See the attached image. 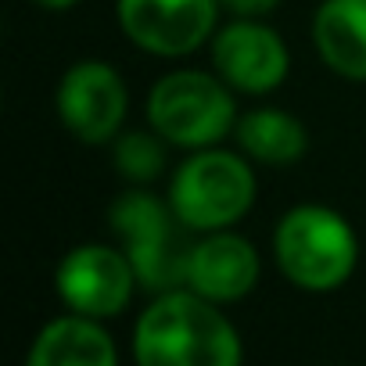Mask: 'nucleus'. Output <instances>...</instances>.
I'll list each match as a JSON object with an SVG mask.
<instances>
[{
    "mask_svg": "<svg viewBox=\"0 0 366 366\" xmlns=\"http://www.w3.org/2000/svg\"><path fill=\"white\" fill-rule=\"evenodd\" d=\"M140 284V273L126 248L86 241L61 255L54 269V291L69 305V312L90 316V320H112L119 316L133 291Z\"/></svg>",
    "mask_w": 366,
    "mask_h": 366,
    "instance_id": "obj_7",
    "label": "nucleus"
},
{
    "mask_svg": "<svg viewBox=\"0 0 366 366\" xmlns=\"http://www.w3.org/2000/svg\"><path fill=\"white\" fill-rule=\"evenodd\" d=\"M237 151H244L255 165H295L309 151V129L305 122L287 108H252L234 126Z\"/></svg>",
    "mask_w": 366,
    "mask_h": 366,
    "instance_id": "obj_13",
    "label": "nucleus"
},
{
    "mask_svg": "<svg viewBox=\"0 0 366 366\" xmlns=\"http://www.w3.org/2000/svg\"><path fill=\"white\" fill-rule=\"evenodd\" d=\"M133 359L137 366H241L244 348L216 302L169 287L137 316Z\"/></svg>",
    "mask_w": 366,
    "mask_h": 366,
    "instance_id": "obj_1",
    "label": "nucleus"
},
{
    "mask_svg": "<svg viewBox=\"0 0 366 366\" xmlns=\"http://www.w3.org/2000/svg\"><path fill=\"white\" fill-rule=\"evenodd\" d=\"M61 126L86 147L112 144L129 115V86L122 72L101 58H83L65 69L54 90Z\"/></svg>",
    "mask_w": 366,
    "mask_h": 366,
    "instance_id": "obj_6",
    "label": "nucleus"
},
{
    "mask_svg": "<svg viewBox=\"0 0 366 366\" xmlns=\"http://www.w3.org/2000/svg\"><path fill=\"white\" fill-rule=\"evenodd\" d=\"M212 72L244 97H266L284 86L291 72V51L284 36L262 19H230L216 29L212 44Z\"/></svg>",
    "mask_w": 366,
    "mask_h": 366,
    "instance_id": "obj_8",
    "label": "nucleus"
},
{
    "mask_svg": "<svg viewBox=\"0 0 366 366\" xmlns=\"http://www.w3.org/2000/svg\"><path fill=\"white\" fill-rule=\"evenodd\" d=\"M312 47L334 76L366 83V0H320L312 11Z\"/></svg>",
    "mask_w": 366,
    "mask_h": 366,
    "instance_id": "obj_11",
    "label": "nucleus"
},
{
    "mask_svg": "<svg viewBox=\"0 0 366 366\" xmlns=\"http://www.w3.org/2000/svg\"><path fill=\"white\" fill-rule=\"evenodd\" d=\"M108 223L126 241V252L140 273V284L158 287V291L183 284V255H169V237L176 223L169 202L147 191H126L108 209Z\"/></svg>",
    "mask_w": 366,
    "mask_h": 366,
    "instance_id": "obj_9",
    "label": "nucleus"
},
{
    "mask_svg": "<svg viewBox=\"0 0 366 366\" xmlns=\"http://www.w3.org/2000/svg\"><path fill=\"white\" fill-rule=\"evenodd\" d=\"M219 4L230 19H266L280 8V0H219Z\"/></svg>",
    "mask_w": 366,
    "mask_h": 366,
    "instance_id": "obj_15",
    "label": "nucleus"
},
{
    "mask_svg": "<svg viewBox=\"0 0 366 366\" xmlns=\"http://www.w3.org/2000/svg\"><path fill=\"white\" fill-rule=\"evenodd\" d=\"M237 119L234 90L205 69H172L147 90V126L176 151L223 144Z\"/></svg>",
    "mask_w": 366,
    "mask_h": 366,
    "instance_id": "obj_4",
    "label": "nucleus"
},
{
    "mask_svg": "<svg viewBox=\"0 0 366 366\" xmlns=\"http://www.w3.org/2000/svg\"><path fill=\"white\" fill-rule=\"evenodd\" d=\"M259 198V176L255 162L244 151H230L223 144L187 151L172 176L165 202L183 230L212 234L234 230Z\"/></svg>",
    "mask_w": 366,
    "mask_h": 366,
    "instance_id": "obj_2",
    "label": "nucleus"
},
{
    "mask_svg": "<svg viewBox=\"0 0 366 366\" xmlns=\"http://www.w3.org/2000/svg\"><path fill=\"white\" fill-rule=\"evenodd\" d=\"M259 277H262L259 248L237 230L202 234L183 255V287H191L194 295L216 305L248 298Z\"/></svg>",
    "mask_w": 366,
    "mask_h": 366,
    "instance_id": "obj_10",
    "label": "nucleus"
},
{
    "mask_svg": "<svg viewBox=\"0 0 366 366\" xmlns=\"http://www.w3.org/2000/svg\"><path fill=\"white\" fill-rule=\"evenodd\" d=\"M273 259L295 287L327 295L348 284V277L355 273L359 237L337 209L302 202L277 219Z\"/></svg>",
    "mask_w": 366,
    "mask_h": 366,
    "instance_id": "obj_3",
    "label": "nucleus"
},
{
    "mask_svg": "<svg viewBox=\"0 0 366 366\" xmlns=\"http://www.w3.org/2000/svg\"><path fill=\"white\" fill-rule=\"evenodd\" d=\"M36 8H44V11H69V8H76L79 0H33Z\"/></svg>",
    "mask_w": 366,
    "mask_h": 366,
    "instance_id": "obj_16",
    "label": "nucleus"
},
{
    "mask_svg": "<svg viewBox=\"0 0 366 366\" xmlns=\"http://www.w3.org/2000/svg\"><path fill=\"white\" fill-rule=\"evenodd\" d=\"M165 151L169 144L147 126V129H126L112 140V162L119 169V176L133 187L154 183L165 169Z\"/></svg>",
    "mask_w": 366,
    "mask_h": 366,
    "instance_id": "obj_14",
    "label": "nucleus"
},
{
    "mask_svg": "<svg viewBox=\"0 0 366 366\" xmlns=\"http://www.w3.org/2000/svg\"><path fill=\"white\" fill-rule=\"evenodd\" d=\"M26 366H119V352L101 320L69 312L44 323Z\"/></svg>",
    "mask_w": 366,
    "mask_h": 366,
    "instance_id": "obj_12",
    "label": "nucleus"
},
{
    "mask_svg": "<svg viewBox=\"0 0 366 366\" xmlns=\"http://www.w3.org/2000/svg\"><path fill=\"white\" fill-rule=\"evenodd\" d=\"M122 36L151 58H191L212 44L223 4L219 0H115Z\"/></svg>",
    "mask_w": 366,
    "mask_h": 366,
    "instance_id": "obj_5",
    "label": "nucleus"
}]
</instances>
